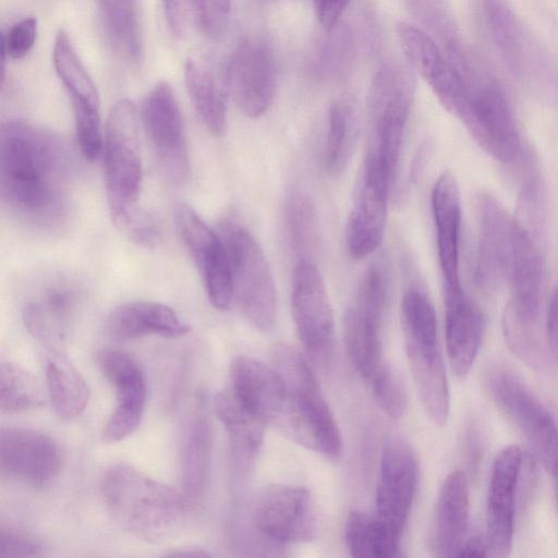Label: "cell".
Segmentation results:
<instances>
[{"label":"cell","mask_w":558,"mask_h":558,"mask_svg":"<svg viewBox=\"0 0 558 558\" xmlns=\"http://www.w3.org/2000/svg\"><path fill=\"white\" fill-rule=\"evenodd\" d=\"M432 210L444 283H460L461 197L456 179L448 172L440 174L433 186Z\"/></svg>","instance_id":"83f0119b"},{"label":"cell","mask_w":558,"mask_h":558,"mask_svg":"<svg viewBox=\"0 0 558 558\" xmlns=\"http://www.w3.org/2000/svg\"><path fill=\"white\" fill-rule=\"evenodd\" d=\"M369 381L380 409L395 420L403 416L408 407V397L402 378L396 369L384 364Z\"/></svg>","instance_id":"60d3db41"},{"label":"cell","mask_w":558,"mask_h":558,"mask_svg":"<svg viewBox=\"0 0 558 558\" xmlns=\"http://www.w3.org/2000/svg\"><path fill=\"white\" fill-rule=\"evenodd\" d=\"M223 80L228 93L245 116H263L271 106L277 85L271 50L263 41L245 39L231 54Z\"/></svg>","instance_id":"44dd1931"},{"label":"cell","mask_w":558,"mask_h":558,"mask_svg":"<svg viewBox=\"0 0 558 558\" xmlns=\"http://www.w3.org/2000/svg\"><path fill=\"white\" fill-rule=\"evenodd\" d=\"M46 386L58 417L72 420L84 412L89 388L81 373L58 349L49 350L47 354Z\"/></svg>","instance_id":"d6a6232c"},{"label":"cell","mask_w":558,"mask_h":558,"mask_svg":"<svg viewBox=\"0 0 558 558\" xmlns=\"http://www.w3.org/2000/svg\"><path fill=\"white\" fill-rule=\"evenodd\" d=\"M415 93L410 68L387 63L373 77L368 94L367 154L396 170Z\"/></svg>","instance_id":"9c48e42d"},{"label":"cell","mask_w":558,"mask_h":558,"mask_svg":"<svg viewBox=\"0 0 558 558\" xmlns=\"http://www.w3.org/2000/svg\"><path fill=\"white\" fill-rule=\"evenodd\" d=\"M138 114L129 99L111 108L105 129L104 170L107 202L113 223L132 241L145 244L157 230L151 217L137 207L143 166Z\"/></svg>","instance_id":"7a4b0ae2"},{"label":"cell","mask_w":558,"mask_h":558,"mask_svg":"<svg viewBox=\"0 0 558 558\" xmlns=\"http://www.w3.org/2000/svg\"><path fill=\"white\" fill-rule=\"evenodd\" d=\"M106 330L114 339L129 340L155 335L179 338L190 326L170 306L151 301H133L117 306L106 320Z\"/></svg>","instance_id":"f1b7e54d"},{"label":"cell","mask_w":558,"mask_h":558,"mask_svg":"<svg viewBox=\"0 0 558 558\" xmlns=\"http://www.w3.org/2000/svg\"><path fill=\"white\" fill-rule=\"evenodd\" d=\"M401 534L376 514L350 513L345 524V543L354 557L393 558L400 556Z\"/></svg>","instance_id":"d590c367"},{"label":"cell","mask_w":558,"mask_h":558,"mask_svg":"<svg viewBox=\"0 0 558 558\" xmlns=\"http://www.w3.org/2000/svg\"><path fill=\"white\" fill-rule=\"evenodd\" d=\"M102 26L112 50L131 64L142 60V39L135 0H97Z\"/></svg>","instance_id":"8d00e7d4"},{"label":"cell","mask_w":558,"mask_h":558,"mask_svg":"<svg viewBox=\"0 0 558 558\" xmlns=\"http://www.w3.org/2000/svg\"><path fill=\"white\" fill-rule=\"evenodd\" d=\"M195 3L198 25L208 36H219L228 24L231 0H195Z\"/></svg>","instance_id":"ee69618b"},{"label":"cell","mask_w":558,"mask_h":558,"mask_svg":"<svg viewBox=\"0 0 558 558\" xmlns=\"http://www.w3.org/2000/svg\"><path fill=\"white\" fill-rule=\"evenodd\" d=\"M44 546L25 531L1 523L0 558H31L43 555Z\"/></svg>","instance_id":"b9f144b4"},{"label":"cell","mask_w":558,"mask_h":558,"mask_svg":"<svg viewBox=\"0 0 558 558\" xmlns=\"http://www.w3.org/2000/svg\"><path fill=\"white\" fill-rule=\"evenodd\" d=\"M72 151L52 131L10 120L0 131V194L8 211L43 232L62 228L70 210Z\"/></svg>","instance_id":"6da1fadb"},{"label":"cell","mask_w":558,"mask_h":558,"mask_svg":"<svg viewBox=\"0 0 558 558\" xmlns=\"http://www.w3.org/2000/svg\"><path fill=\"white\" fill-rule=\"evenodd\" d=\"M356 118L352 108L335 102L328 112V130L324 150L325 169L330 175L347 167L356 141Z\"/></svg>","instance_id":"74e56055"},{"label":"cell","mask_w":558,"mask_h":558,"mask_svg":"<svg viewBox=\"0 0 558 558\" xmlns=\"http://www.w3.org/2000/svg\"><path fill=\"white\" fill-rule=\"evenodd\" d=\"M101 494L117 524L146 542L173 535L182 523L187 501L182 493L125 462L107 469Z\"/></svg>","instance_id":"277c9868"},{"label":"cell","mask_w":558,"mask_h":558,"mask_svg":"<svg viewBox=\"0 0 558 558\" xmlns=\"http://www.w3.org/2000/svg\"><path fill=\"white\" fill-rule=\"evenodd\" d=\"M417 483L413 450L403 441L386 445L376 488V515L402 534L412 509Z\"/></svg>","instance_id":"603a6c76"},{"label":"cell","mask_w":558,"mask_h":558,"mask_svg":"<svg viewBox=\"0 0 558 558\" xmlns=\"http://www.w3.org/2000/svg\"><path fill=\"white\" fill-rule=\"evenodd\" d=\"M45 403L36 378L24 367L11 361L0 365V410L13 414L40 408Z\"/></svg>","instance_id":"f35d334b"},{"label":"cell","mask_w":558,"mask_h":558,"mask_svg":"<svg viewBox=\"0 0 558 558\" xmlns=\"http://www.w3.org/2000/svg\"><path fill=\"white\" fill-rule=\"evenodd\" d=\"M22 316L25 327L49 350L58 349L84 299L83 287L63 272H48L31 287Z\"/></svg>","instance_id":"8fae6325"},{"label":"cell","mask_w":558,"mask_h":558,"mask_svg":"<svg viewBox=\"0 0 558 558\" xmlns=\"http://www.w3.org/2000/svg\"><path fill=\"white\" fill-rule=\"evenodd\" d=\"M162 3L170 29L178 36L183 35L193 15L196 20L195 0H162Z\"/></svg>","instance_id":"f6af8a7d"},{"label":"cell","mask_w":558,"mask_h":558,"mask_svg":"<svg viewBox=\"0 0 558 558\" xmlns=\"http://www.w3.org/2000/svg\"><path fill=\"white\" fill-rule=\"evenodd\" d=\"M401 323L417 395L428 417L442 426L450 408L448 381L438 343L436 313L421 289L412 287L404 292Z\"/></svg>","instance_id":"8992f818"},{"label":"cell","mask_w":558,"mask_h":558,"mask_svg":"<svg viewBox=\"0 0 558 558\" xmlns=\"http://www.w3.org/2000/svg\"><path fill=\"white\" fill-rule=\"evenodd\" d=\"M141 121L163 178L183 183L190 171L181 110L170 84L158 83L145 97Z\"/></svg>","instance_id":"7c38bea8"},{"label":"cell","mask_w":558,"mask_h":558,"mask_svg":"<svg viewBox=\"0 0 558 558\" xmlns=\"http://www.w3.org/2000/svg\"><path fill=\"white\" fill-rule=\"evenodd\" d=\"M53 66L68 89L76 126L100 124L99 95L68 34L60 31L53 44Z\"/></svg>","instance_id":"f546056e"},{"label":"cell","mask_w":558,"mask_h":558,"mask_svg":"<svg viewBox=\"0 0 558 558\" xmlns=\"http://www.w3.org/2000/svg\"><path fill=\"white\" fill-rule=\"evenodd\" d=\"M229 258L233 295L244 316L257 329L268 331L276 317V288L265 254L243 226L225 221L220 233Z\"/></svg>","instance_id":"ba28073f"},{"label":"cell","mask_w":558,"mask_h":558,"mask_svg":"<svg viewBox=\"0 0 558 558\" xmlns=\"http://www.w3.org/2000/svg\"><path fill=\"white\" fill-rule=\"evenodd\" d=\"M445 335L452 372L464 377L472 368L485 333V316L460 283H444Z\"/></svg>","instance_id":"d4e9b609"},{"label":"cell","mask_w":558,"mask_h":558,"mask_svg":"<svg viewBox=\"0 0 558 558\" xmlns=\"http://www.w3.org/2000/svg\"><path fill=\"white\" fill-rule=\"evenodd\" d=\"M287 225L293 247L306 253L314 247L318 233L315 203L304 192H293L287 203Z\"/></svg>","instance_id":"ab89813d"},{"label":"cell","mask_w":558,"mask_h":558,"mask_svg":"<svg viewBox=\"0 0 558 558\" xmlns=\"http://www.w3.org/2000/svg\"><path fill=\"white\" fill-rule=\"evenodd\" d=\"M173 217L209 302L217 310H228L234 295L229 258L221 236L187 204H178Z\"/></svg>","instance_id":"9a60e30c"},{"label":"cell","mask_w":558,"mask_h":558,"mask_svg":"<svg viewBox=\"0 0 558 558\" xmlns=\"http://www.w3.org/2000/svg\"><path fill=\"white\" fill-rule=\"evenodd\" d=\"M291 308L304 347L319 357L330 353L335 335L332 306L319 269L305 257L294 268Z\"/></svg>","instance_id":"ac0fdd59"},{"label":"cell","mask_w":558,"mask_h":558,"mask_svg":"<svg viewBox=\"0 0 558 558\" xmlns=\"http://www.w3.org/2000/svg\"><path fill=\"white\" fill-rule=\"evenodd\" d=\"M61 466V449L49 435L24 427L1 429L2 476L33 488H45L56 481Z\"/></svg>","instance_id":"ffe728a7"},{"label":"cell","mask_w":558,"mask_h":558,"mask_svg":"<svg viewBox=\"0 0 558 558\" xmlns=\"http://www.w3.org/2000/svg\"><path fill=\"white\" fill-rule=\"evenodd\" d=\"M459 557H487L488 550L484 539V536H474L465 541L460 548Z\"/></svg>","instance_id":"c3c4849f"},{"label":"cell","mask_w":558,"mask_h":558,"mask_svg":"<svg viewBox=\"0 0 558 558\" xmlns=\"http://www.w3.org/2000/svg\"><path fill=\"white\" fill-rule=\"evenodd\" d=\"M96 362L116 393V407L102 428V440L119 442L141 424L147 396L145 374L134 356L120 350H101Z\"/></svg>","instance_id":"e0dca14e"},{"label":"cell","mask_w":558,"mask_h":558,"mask_svg":"<svg viewBox=\"0 0 558 558\" xmlns=\"http://www.w3.org/2000/svg\"><path fill=\"white\" fill-rule=\"evenodd\" d=\"M262 1H276V0H262Z\"/></svg>","instance_id":"f907efd6"},{"label":"cell","mask_w":558,"mask_h":558,"mask_svg":"<svg viewBox=\"0 0 558 558\" xmlns=\"http://www.w3.org/2000/svg\"><path fill=\"white\" fill-rule=\"evenodd\" d=\"M396 31L410 68L425 80L440 104L461 121L468 108V89L461 73L418 27L400 22Z\"/></svg>","instance_id":"d6986e66"},{"label":"cell","mask_w":558,"mask_h":558,"mask_svg":"<svg viewBox=\"0 0 558 558\" xmlns=\"http://www.w3.org/2000/svg\"><path fill=\"white\" fill-rule=\"evenodd\" d=\"M210 454V425L201 405L187 423L181 448V486L187 501L198 500L206 490Z\"/></svg>","instance_id":"1f68e13d"},{"label":"cell","mask_w":558,"mask_h":558,"mask_svg":"<svg viewBox=\"0 0 558 558\" xmlns=\"http://www.w3.org/2000/svg\"><path fill=\"white\" fill-rule=\"evenodd\" d=\"M313 2L320 24L327 29H332L350 0H313Z\"/></svg>","instance_id":"bcb514c9"},{"label":"cell","mask_w":558,"mask_h":558,"mask_svg":"<svg viewBox=\"0 0 558 558\" xmlns=\"http://www.w3.org/2000/svg\"><path fill=\"white\" fill-rule=\"evenodd\" d=\"M512 259L507 280L510 299L502 316V330L510 351L538 373L555 366L549 345L543 338L539 315L544 265L536 235L515 220Z\"/></svg>","instance_id":"3957f363"},{"label":"cell","mask_w":558,"mask_h":558,"mask_svg":"<svg viewBox=\"0 0 558 558\" xmlns=\"http://www.w3.org/2000/svg\"><path fill=\"white\" fill-rule=\"evenodd\" d=\"M185 85L191 101L206 129L221 135L227 124V86L204 63L190 58L185 62Z\"/></svg>","instance_id":"e575fe53"},{"label":"cell","mask_w":558,"mask_h":558,"mask_svg":"<svg viewBox=\"0 0 558 558\" xmlns=\"http://www.w3.org/2000/svg\"><path fill=\"white\" fill-rule=\"evenodd\" d=\"M251 520L263 539L276 544L310 541L316 531L311 493L294 485H272L264 489L253 505Z\"/></svg>","instance_id":"5bb4252c"},{"label":"cell","mask_w":558,"mask_h":558,"mask_svg":"<svg viewBox=\"0 0 558 558\" xmlns=\"http://www.w3.org/2000/svg\"><path fill=\"white\" fill-rule=\"evenodd\" d=\"M393 178L377 161L365 156L345 225V246L351 257L364 258L380 245Z\"/></svg>","instance_id":"4fadbf2b"},{"label":"cell","mask_w":558,"mask_h":558,"mask_svg":"<svg viewBox=\"0 0 558 558\" xmlns=\"http://www.w3.org/2000/svg\"><path fill=\"white\" fill-rule=\"evenodd\" d=\"M275 368L287 390L275 425L294 442L330 459L342 453V439L317 380L301 354L290 347L275 353Z\"/></svg>","instance_id":"5b68a950"},{"label":"cell","mask_w":558,"mask_h":558,"mask_svg":"<svg viewBox=\"0 0 558 558\" xmlns=\"http://www.w3.org/2000/svg\"><path fill=\"white\" fill-rule=\"evenodd\" d=\"M38 23L29 16L14 24L2 38V53L12 59L24 58L34 47L37 38Z\"/></svg>","instance_id":"7bdbcfd3"},{"label":"cell","mask_w":558,"mask_h":558,"mask_svg":"<svg viewBox=\"0 0 558 558\" xmlns=\"http://www.w3.org/2000/svg\"><path fill=\"white\" fill-rule=\"evenodd\" d=\"M214 409L228 434L234 469L245 471L262 448L266 423L243 407L228 389L216 396Z\"/></svg>","instance_id":"4dcf8cb0"},{"label":"cell","mask_w":558,"mask_h":558,"mask_svg":"<svg viewBox=\"0 0 558 558\" xmlns=\"http://www.w3.org/2000/svg\"><path fill=\"white\" fill-rule=\"evenodd\" d=\"M469 483L466 475L456 470L444 480L437 497L430 536L436 556H457L469 524Z\"/></svg>","instance_id":"4316f807"},{"label":"cell","mask_w":558,"mask_h":558,"mask_svg":"<svg viewBox=\"0 0 558 558\" xmlns=\"http://www.w3.org/2000/svg\"><path fill=\"white\" fill-rule=\"evenodd\" d=\"M547 341L554 359L558 360V287L554 291L547 312Z\"/></svg>","instance_id":"7dc6e473"},{"label":"cell","mask_w":558,"mask_h":558,"mask_svg":"<svg viewBox=\"0 0 558 558\" xmlns=\"http://www.w3.org/2000/svg\"><path fill=\"white\" fill-rule=\"evenodd\" d=\"M486 34L508 70L529 78L541 69L531 34L507 0H478Z\"/></svg>","instance_id":"cb8c5ba5"},{"label":"cell","mask_w":558,"mask_h":558,"mask_svg":"<svg viewBox=\"0 0 558 558\" xmlns=\"http://www.w3.org/2000/svg\"><path fill=\"white\" fill-rule=\"evenodd\" d=\"M487 390L513 425L524 436L546 471L558 478V425L524 383L513 373L494 368L486 375Z\"/></svg>","instance_id":"30bf717a"},{"label":"cell","mask_w":558,"mask_h":558,"mask_svg":"<svg viewBox=\"0 0 558 558\" xmlns=\"http://www.w3.org/2000/svg\"><path fill=\"white\" fill-rule=\"evenodd\" d=\"M228 390L248 411L272 424L286 400V385L276 368L246 355L235 356L229 368Z\"/></svg>","instance_id":"484cf974"},{"label":"cell","mask_w":558,"mask_h":558,"mask_svg":"<svg viewBox=\"0 0 558 558\" xmlns=\"http://www.w3.org/2000/svg\"><path fill=\"white\" fill-rule=\"evenodd\" d=\"M524 454L514 445L496 457L487 492L484 539L489 557L510 555L513 543L515 498L523 470Z\"/></svg>","instance_id":"7402d4cb"},{"label":"cell","mask_w":558,"mask_h":558,"mask_svg":"<svg viewBox=\"0 0 558 558\" xmlns=\"http://www.w3.org/2000/svg\"><path fill=\"white\" fill-rule=\"evenodd\" d=\"M165 556L168 557H208L210 556V553H208L206 549L189 545V546H181L177 548L170 549L168 553H165Z\"/></svg>","instance_id":"681fc988"},{"label":"cell","mask_w":558,"mask_h":558,"mask_svg":"<svg viewBox=\"0 0 558 558\" xmlns=\"http://www.w3.org/2000/svg\"><path fill=\"white\" fill-rule=\"evenodd\" d=\"M477 61L466 53L457 65L468 89V108L461 122L489 156L511 163L522 153L514 112L499 81Z\"/></svg>","instance_id":"52a82bcc"},{"label":"cell","mask_w":558,"mask_h":558,"mask_svg":"<svg viewBox=\"0 0 558 558\" xmlns=\"http://www.w3.org/2000/svg\"><path fill=\"white\" fill-rule=\"evenodd\" d=\"M515 223L499 201L488 193L476 202L475 282L493 292L507 280L514 246Z\"/></svg>","instance_id":"2e32d148"},{"label":"cell","mask_w":558,"mask_h":558,"mask_svg":"<svg viewBox=\"0 0 558 558\" xmlns=\"http://www.w3.org/2000/svg\"><path fill=\"white\" fill-rule=\"evenodd\" d=\"M383 317L354 305L348 310L343 337L347 354L357 373L371 380L385 364L381 356L380 324Z\"/></svg>","instance_id":"836d02e7"}]
</instances>
